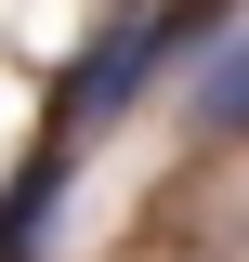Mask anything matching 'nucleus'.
Returning <instances> with one entry per match:
<instances>
[{"mask_svg":"<svg viewBox=\"0 0 249 262\" xmlns=\"http://www.w3.org/2000/svg\"><path fill=\"white\" fill-rule=\"evenodd\" d=\"M171 39H184V13H144V27L92 39V53H79V79H66V131H105V118L157 79V66H171Z\"/></svg>","mask_w":249,"mask_h":262,"instance_id":"1","label":"nucleus"},{"mask_svg":"<svg viewBox=\"0 0 249 262\" xmlns=\"http://www.w3.org/2000/svg\"><path fill=\"white\" fill-rule=\"evenodd\" d=\"M197 131H210V144H249V39H223V53L197 66Z\"/></svg>","mask_w":249,"mask_h":262,"instance_id":"2","label":"nucleus"}]
</instances>
